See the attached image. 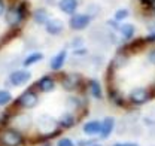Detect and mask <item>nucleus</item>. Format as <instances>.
<instances>
[{
	"mask_svg": "<svg viewBox=\"0 0 155 146\" xmlns=\"http://www.w3.org/2000/svg\"><path fill=\"white\" fill-rule=\"evenodd\" d=\"M5 22L9 28H19L24 24V21L28 17V5L27 2H15L11 3L5 12Z\"/></svg>",
	"mask_w": 155,
	"mask_h": 146,
	"instance_id": "f257e3e1",
	"label": "nucleus"
},
{
	"mask_svg": "<svg viewBox=\"0 0 155 146\" xmlns=\"http://www.w3.org/2000/svg\"><path fill=\"white\" fill-rule=\"evenodd\" d=\"M57 81L61 85V88L70 94L79 92L81 90H87L85 88L87 81L84 79V76L81 73H58Z\"/></svg>",
	"mask_w": 155,
	"mask_h": 146,
	"instance_id": "f03ea898",
	"label": "nucleus"
},
{
	"mask_svg": "<svg viewBox=\"0 0 155 146\" xmlns=\"http://www.w3.org/2000/svg\"><path fill=\"white\" fill-rule=\"evenodd\" d=\"M24 134L14 127H3L0 130V146H21Z\"/></svg>",
	"mask_w": 155,
	"mask_h": 146,
	"instance_id": "7ed1b4c3",
	"label": "nucleus"
},
{
	"mask_svg": "<svg viewBox=\"0 0 155 146\" xmlns=\"http://www.w3.org/2000/svg\"><path fill=\"white\" fill-rule=\"evenodd\" d=\"M154 94L155 92L151 88H148V87H134L131 91L128 92L127 101L130 105L140 106V105H145L146 101H149L154 97Z\"/></svg>",
	"mask_w": 155,
	"mask_h": 146,
	"instance_id": "20e7f679",
	"label": "nucleus"
},
{
	"mask_svg": "<svg viewBox=\"0 0 155 146\" xmlns=\"http://www.w3.org/2000/svg\"><path fill=\"white\" fill-rule=\"evenodd\" d=\"M39 92L36 88H27L24 92H21L18 98L15 100V106H18L21 109H35L39 105Z\"/></svg>",
	"mask_w": 155,
	"mask_h": 146,
	"instance_id": "39448f33",
	"label": "nucleus"
},
{
	"mask_svg": "<svg viewBox=\"0 0 155 146\" xmlns=\"http://www.w3.org/2000/svg\"><path fill=\"white\" fill-rule=\"evenodd\" d=\"M39 133L42 136H57L61 131V128L58 127V121L55 118H52L48 113H43L39 118Z\"/></svg>",
	"mask_w": 155,
	"mask_h": 146,
	"instance_id": "423d86ee",
	"label": "nucleus"
},
{
	"mask_svg": "<svg viewBox=\"0 0 155 146\" xmlns=\"http://www.w3.org/2000/svg\"><path fill=\"white\" fill-rule=\"evenodd\" d=\"M58 81H57V75H43L40 76L36 84H35V88L38 92L42 94H48V92H52L57 87Z\"/></svg>",
	"mask_w": 155,
	"mask_h": 146,
	"instance_id": "0eeeda50",
	"label": "nucleus"
},
{
	"mask_svg": "<svg viewBox=\"0 0 155 146\" xmlns=\"http://www.w3.org/2000/svg\"><path fill=\"white\" fill-rule=\"evenodd\" d=\"M91 17L85 12H76L73 14L70 19H69V27L73 30V32H81V30H85L90 24H91Z\"/></svg>",
	"mask_w": 155,
	"mask_h": 146,
	"instance_id": "6e6552de",
	"label": "nucleus"
},
{
	"mask_svg": "<svg viewBox=\"0 0 155 146\" xmlns=\"http://www.w3.org/2000/svg\"><path fill=\"white\" fill-rule=\"evenodd\" d=\"M9 84L12 87H22V85H27L31 79V72L27 70V69H17V70H12L9 75Z\"/></svg>",
	"mask_w": 155,
	"mask_h": 146,
	"instance_id": "1a4fd4ad",
	"label": "nucleus"
},
{
	"mask_svg": "<svg viewBox=\"0 0 155 146\" xmlns=\"http://www.w3.org/2000/svg\"><path fill=\"white\" fill-rule=\"evenodd\" d=\"M131 57H133V55L125 52V51H116V54L114 55V58H112V61H110V64H109V69L118 72V70L127 67V66L130 64Z\"/></svg>",
	"mask_w": 155,
	"mask_h": 146,
	"instance_id": "9d476101",
	"label": "nucleus"
},
{
	"mask_svg": "<svg viewBox=\"0 0 155 146\" xmlns=\"http://www.w3.org/2000/svg\"><path fill=\"white\" fill-rule=\"evenodd\" d=\"M11 122L15 124L14 128H17V130H19L22 133V131H25V130H28L31 127V116L28 113H25V112H18V113H15L12 116Z\"/></svg>",
	"mask_w": 155,
	"mask_h": 146,
	"instance_id": "9b49d317",
	"label": "nucleus"
},
{
	"mask_svg": "<svg viewBox=\"0 0 155 146\" xmlns=\"http://www.w3.org/2000/svg\"><path fill=\"white\" fill-rule=\"evenodd\" d=\"M45 32L49 36H60L64 32V21L60 18H49L45 24Z\"/></svg>",
	"mask_w": 155,
	"mask_h": 146,
	"instance_id": "f8f14e48",
	"label": "nucleus"
},
{
	"mask_svg": "<svg viewBox=\"0 0 155 146\" xmlns=\"http://www.w3.org/2000/svg\"><path fill=\"white\" fill-rule=\"evenodd\" d=\"M107 95H109L110 101L115 103L116 106H127V103H128L127 98H124V95L121 94V91L118 90V87L115 84L107 85Z\"/></svg>",
	"mask_w": 155,
	"mask_h": 146,
	"instance_id": "ddd939ff",
	"label": "nucleus"
},
{
	"mask_svg": "<svg viewBox=\"0 0 155 146\" xmlns=\"http://www.w3.org/2000/svg\"><path fill=\"white\" fill-rule=\"evenodd\" d=\"M57 121H58V127L61 128V131L63 130H69V128H72L76 124V115L73 112L67 110V112H63L60 115V118Z\"/></svg>",
	"mask_w": 155,
	"mask_h": 146,
	"instance_id": "4468645a",
	"label": "nucleus"
},
{
	"mask_svg": "<svg viewBox=\"0 0 155 146\" xmlns=\"http://www.w3.org/2000/svg\"><path fill=\"white\" fill-rule=\"evenodd\" d=\"M66 60H67V51H66V49H61V51H58L57 54L51 58V63H49V67H51V70H52V72H60V70L64 67V64H66Z\"/></svg>",
	"mask_w": 155,
	"mask_h": 146,
	"instance_id": "2eb2a0df",
	"label": "nucleus"
},
{
	"mask_svg": "<svg viewBox=\"0 0 155 146\" xmlns=\"http://www.w3.org/2000/svg\"><path fill=\"white\" fill-rule=\"evenodd\" d=\"M85 88H87V91L90 92V95L94 97L96 100H101L103 98V88H101V84L97 79H94V78L88 79Z\"/></svg>",
	"mask_w": 155,
	"mask_h": 146,
	"instance_id": "dca6fc26",
	"label": "nucleus"
},
{
	"mask_svg": "<svg viewBox=\"0 0 155 146\" xmlns=\"http://www.w3.org/2000/svg\"><path fill=\"white\" fill-rule=\"evenodd\" d=\"M78 6H79V0H58V9L66 14V15H73L76 14Z\"/></svg>",
	"mask_w": 155,
	"mask_h": 146,
	"instance_id": "f3484780",
	"label": "nucleus"
},
{
	"mask_svg": "<svg viewBox=\"0 0 155 146\" xmlns=\"http://www.w3.org/2000/svg\"><path fill=\"white\" fill-rule=\"evenodd\" d=\"M114 128H115V119H114L112 116H106V118L101 121V128H100V134H98L100 139L106 140V139L112 134Z\"/></svg>",
	"mask_w": 155,
	"mask_h": 146,
	"instance_id": "a211bd4d",
	"label": "nucleus"
},
{
	"mask_svg": "<svg viewBox=\"0 0 155 146\" xmlns=\"http://www.w3.org/2000/svg\"><path fill=\"white\" fill-rule=\"evenodd\" d=\"M100 128H101V121H98V119H91V121H88V122L84 124L82 131H84L88 137H93V136L100 134Z\"/></svg>",
	"mask_w": 155,
	"mask_h": 146,
	"instance_id": "6ab92c4d",
	"label": "nucleus"
},
{
	"mask_svg": "<svg viewBox=\"0 0 155 146\" xmlns=\"http://www.w3.org/2000/svg\"><path fill=\"white\" fill-rule=\"evenodd\" d=\"M118 33H119V36L122 37L124 42H130L136 35V27L133 24H130V22H124V24L119 25Z\"/></svg>",
	"mask_w": 155,
	"mask_h": 146,
	"instance_id": "aec40b11",
	"label": "nucleus"
},
{
	"mask_svg": "<svg viewBox=\"0 0 155 146\" xmlns=\"http://www.w3.org/2000/svg\"><path fill=\"white\" fill-rule=\"evenodd\" d=\"M31 18H33V21H35L38 25H45V24L49 21V14H48V11H46L45 8H38V9L33 11Z\"/></svg>",
	"mask_w": 155,
	"mask_h": 146,
	"instance_id": "412c9836",
	"label": "nucleus"
},
{
	"mask_svg": "<svg viewBox=\"0 0 155 146\" xmlns=\"http://www.w3.org/2000/svg\"><path fill=\"white\" fill-rule=\"evenodd\" d=\"M40 60H43V54H42V52H39V51L30 52V54L22 60V67L27 69V67H30V66H33V64L39 63Z\"/></svg>",
	"mask_w": 155,
	"mask_h": 146,
	"instance_id": "4be33fe9",
	"label": "nucleus"
},
{
	"mask_svg": "<svg viewBox=\"0 0 155 146\" xmlns=\"http://www.w3.org/2000/svg\"><path fill=\"white\" fill-rule=\"evenodd\" d=\"M128 17H130V11H128L127 8H119V9H116L115 14H114V19L118 21V22L125 21Z\"/></svg>",
	"mask_w": 155,
	"mask_h": 146,
	"instance_id": "5701e85b",
	"label": "nucleus"
},
{
	"mask_svg": "<svg viewBox=\"0 0 155 146\" xmlns=\"http://www.w3.org/2000/svg\"><path fill=\"white\" fill-rule=\"evenodd\" d=\"M11 101H12V94L8 90H0V108L9 105Z\"/></svg>",
	"mask_w": 155,
	"mask_h": 146,
	"instance_id": "b1692460",
	"label": "nucleus"
},
{
	"mask_svg": "<svg viewBox=\"0 0 155 146\" xmlns=\"http://www.w3.org/2000/svg\"><path fill=\"white\" fill-rule=\"evenodd\" d=\"M146 61H148L149 66L155 67V46L149 48V49L146 51Z\"/></svg>",
	"mask_w": 155,
	"mask_h": 146,
	"instance_id": "393cba45",
	"label": "nucleus"
},
{
	"mask_svg": "<svg viewBox=\"0 0 155 146\" xmlns=\"http://www.w3.org/2000/svg\"><path fill=\"white\" fill-rule=\"evenodd\" d=\"M55 146H76V143L70 137H61V139H58Z\"/></svg>",
	"mask_w": 155,
	"mask_h": 146,
	"instance_id": "a878e982",
	"label": "nucleus"
},
{
	"mask_svg": "<svg viewBox=\"0 0 155 146\" xmlns=\"http://www.w3.org/2000/svg\"><path fill=\"white\" fill-rule=\"evenodd\" d=\"M140 2V5L145 8V9H149V11H152L155 8V0H139Z\"/></svg>",
	"mask_w": 155,
	"mask_h": 146,
	"instance_id": "bb28decb",
	"label": "nucleus"
},
{
	"mask_svg": "<svg viewBox=\"0 0 155 146\" xmlns=\"http://www.w3.org/2000/svg\"><path fill=\"white\" fill-rule=\"evenodd\" d=\"M82 45H84V40H82V37H73V39L70 40V46H72L73 49L81 48Z\"/></svg>",
	"mask_w": 155,
	"mask_h": 146,
	"instance_id": "cd10ccee",
	"label": "nucleus"
},
{
	"mask_svg": "<svg viewBox=\"0 0 155 146\" xmlns=\"http://www.w3.org/2000/svg\"><path fill=\"white\" fill-rule=\"evenodd\" d=\"M106 24H107V25H109V28H110V30H114V32H118V30H119V25H121V24H119L118 21H115L114 18L107 19V22H106Z\"/></svg>",
	"mask_w": 155,
	"mask_h": 146,
	"instance_id": "c85d7f7f",
	"label": "nucleus"
},
{
	"mask_svg": "<svg viewBox=\"0 0 155 146\" xmlns=\"http://www.w3.org/2000/svg\"><path fill=\"white\" fill-rule=\"evenodd\" d=\"M72 54L75 55V57H85V55L88 54V51H87V48L81 46V48H76V49H73V52H72Z\"/></svg>",
	"mask_w": 155,
	"mask_h": 146,
	"instance_id": "c756f323",
	"label": "nucleus"
},
{
	"mask_svg": "<svg viewBox=\"0 0 155 146\" xmlns=\"http://www.w3.org/2000/svg\"><path fill=\"white\" fill-rule=\"evenodd\" d=\"M146 28H148V35L155 37V19H152V21L148 22V27H146Z\"/></svg>",
	"mask_w": 155,
	"mask_h": 146,
	"instance_id": "7c9ffc66",
	"label": "nucleus"
},
{
	"mask_svg": "<svg viewBox=\"0 0 155 146\" xmlns=\"http://www.w3.org/2000/svg\"><path fill=\"white\" fill-rule=\"evenodd\" d=\"M94 143H96V142L88 137V139H84V140H78L76 146H91V145H94Z\"/></svg>",
	"mask_w": 155,
	"mask_h": 146,
	"instance_id": "2f4dec72",
	"label": "nucleus"
},
{
	"mask_svg": "<svg viewBox=\"0 0 155 146\" xmlns=\"http://www.w3.org/2000/svg\"><path fill=\"white\" fill-rule=\"evenodd\" d=\"M6 9H8V6H6L5 0H0V17H3V15H5Z\"/></svg>",
	"mask_w": 155,
	"mask_h": 146,
	"instance_id": "473e14b6",
	"label": "nucleus"
},
{
	"mask_svg": "<svg viewBox=\"0 0 155 146\" xmlns=\"http://www.w3.org/2000/svg\"><path fill=\"white\" fill-rule=\"evenodd\" d=\"M112 146H139L137 143H134V142H125V143H115V145Z\"/></svg>",
	"mask_w": 155,
	"mask_h": 146,
	"instance_id": "72a5a7b5",
	"label": "nucleus"
},
{
	"mask_svg": "<svg viewBox=\"0 0 155 146\" xmlns=\"http://www.w3.org/2000/svg\"><path fill=\"white\" fill-rule=\"evenodd\" d=\"M91 146H101V145H98V143H94V145H91Z\"/></svg>",
	"mask_w": 155,
	"mask_h": 146,
	"instance_id": "f704fd0d",
	"label": "nucleus"
},
{
	"mask_svg": "<svg viewBox=\"0 0 155 146\" xmlns=\"http://www.w3.org/2000/svg\"><path fill=\"white\" fill-rule=\"evenodd\" d=\"M152 12H154V15H155V8H154V9H152Z\"/></svg>",
	"mask_w": 155,
	"mask_h": 146,
	"instance_id": "c9c22d12",
	"label": "nucleus"
}]
</instances>
